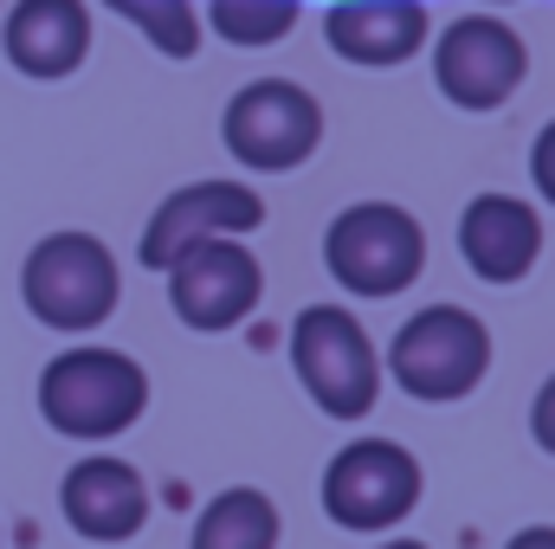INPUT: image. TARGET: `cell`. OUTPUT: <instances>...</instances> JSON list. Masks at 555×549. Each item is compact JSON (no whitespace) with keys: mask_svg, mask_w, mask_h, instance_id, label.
I'll return each instance as SVG.
<instances>
[{"mask_svg":"<svg viewBox=\"0 0 555 549\" xmlns=\"http://www.w3.org/2000/svg\"><path fill=\"white\" fill-rule=\"evenodd\" d=\"M149 408V375L137 356L104 349V343H78L65 356H52L39 369V413L52 433L104 446L117 433H130Z\"/></svg>","mask_w":555,"mask_h":549,"instance_id":"obj_1","label":"cell"},{"mask_svg":"<svg viewBox=\"0 0 555 549\" xmlns=\"http://www.w3.org/2000/svg\"><path fill=\"white\" fill-rule=\"evenodd\" d=\"M388 382L420 401V408H446V401H465L485 375H491V330L485 317H472L465 304H426L414 310L395 336H388V356H382Z\"/></svg>","mask_w":555,"mask_h":549,"instance_id":"obj_2","label":"cell"},{"mask_svg":"<svg viewBox=\"0 0 555 549\" xmlns=\"http://www.w3.org/2000/svg\"><path fill=\"white\" fill-rule=\"evenodd\" d=\"M291 375L310 408L330 420H362L382 401V349L349 304H304L291 323Z\"/></svg>","mask_w":555,"mask_h":549,"instance_id":"obj_3","label":"cell"},{"mask_svg":"<svg viewBox=\"0 0 555 549\" xmlns=\"http://www.w3.org/2000/svg\"><path fill=\"white\" fill-rule=\"evenodd\" d=\"M20 297H26L33 323H46L59 336H85V330L111 323V310L124 297L117 253L98 233H78V227L46 233L20 266Z\"/></svg>","mask_w":555,"mask_h":549,"instance_id":"obj_4","label":"cell"},{"mask_svg":"<svg viewBox=\"0 0 555 549\" xmlns=\"http://www.w3.org/2000/svg\"><path fill=\"white\" fill-rule=\"evenodd\" d=\"M420 491H426V472L414 452L401 439L362 433L323 472V518L356 537H388L420 511Z\"/></svg>","mask_w":555,"mask_h":549,"instance_id":"obj_5","label":"cell"},{"mask_svg":"<svg viewBox=\"0 0 555 549\" xmlns=\"http://www.w3.org/2000/svg\"><path fill=\"white\" fill-rule=\"evenodd\" d=\"M323 266L349 297H401L426 272V227L395 201H356L330 220Z\"/></svg>","mask_w":555,"mask_h":549,"instance_id":"obj_6","label":"cell"},{"mask_svg":"<svg viewBox=\"0 0 555 549\" xmlns=\"http://www.w3.org/2000/svg\"><path fill=\"white\" fill-rule=\"evenodd\" d=\"M220 142L240 168L253 175H291L317 155L323 142V104L297 78H253L227 98L220 111Z\"/></svg>","mask_w":555,"mask_h":549,"instance_id":"obj_7","label":"cell"},{"mask_svg":"<svg viewBox=\"0 0 555 549\" xmlns=\"http://www.w3.org/2000/svg\"><path fill=\"white\" fill-rule=\"evenodd\" d=\"M530 78V46L498 13H459L433 39V85L459 111H504Z\"/></svg>","mask_w":555,"mask_h":549,"instance_id":"obj_8","label":"cell"},{"mask_svg":"<svg viewBox=\"0 0 555 549\" xmlns=\"http://www.w3.org/2000/svg\"><path fill=\"white\" fill-rule=\"evenodd\" d=\"M162 278H168V310L201 336L240 330L266 297V266L246 253V240H201Z\"/></svg>","mask_w":555,"mask_h":549,"instance_id":"obj_9","label":"cell"},{"mask_svg":"<svg viewBox=\"0 0 555 549\" xmlns=\"http://www.w3.org/2000/svg\"><path fill=\"white\" fill-rule=\"evenodd\" d=\"M259 227H266L259 188L227 181V175H220V181H188V188H175V194L149 214L137 259L149 272H168L188 246H201V240H246V233H259Z\"/></svg>","mask_w":555,"mask_h":549,"instance_id":"obj_10","label":"cell"},{"mask_svg":"<svg viewBox=\"0 0 555 549\" xmlns=\"http://www.w3.org/2000/svg\"><path fill=\"white\" fill-rule=\"evenodd\" d=\"M59 518L85 544H137L149 531V478L117 452L72 459V472L59 478Z\"/></svg>","mask_w":555,"mask_h":549,"instance_id":"obj_11","label":"cell"},{"mask_svg":"<svg viewBox=\"0 0 555 549\" xmlns=\"http://www.w3.org/2000/svg\"><path fill=\"white\" fill-rule=\"evenodd\" d=\"M459 259L485 284H524L543 259V214L517 194H478L459 214Z\"/></svg>","mask_w":555,"mask_h":549,"instance_id":"obj_12","label":"cell"},{"mask_svg":"<svg viewBox=\"0 0 555 549\" xmlns=\"http://www.w3.org/2000/svg\"><path fill=\"white\" fill-rule=\"evenodd\" d=\"M426 39H433L426 0H330V13H323V46L362 72L408 65V59H420Z\"/></svg>","mask_w":555,"mask_h":549,"instance_id":"obj_13","label":"cell"},{"mask_svg":"<svg viewBox=\"0 0 555 549\" xmlns=\"http://www.w3.org/2000/svg\"><path fill=\"white\" fill-rule=\"evenodd\" d=\"M0 52L20 78L59 85L91 59V7L85 0H13L0 26Z\"/></svg>","mask_w":555,"mask_h":549,"instance_id":"obj_14","label":"cell"},{"mask_svg":"<svg viewBox=\"0 0 555 549\" xmlns=\"http://www.w3.org/2000/svg\"><path fill=\"white\" fill-rule=\"evenodd\" d=\"M278 537H284V518L272 498L259 485H227L201 505L188 549H278Z\"/></svg>","mask_w":555,"mask_h":549,"instance_id":"obj_15","label":"cell"},{"mask_svg":"<svg viewBox=\"0 0 555 549\" xmlns=\"http://www.w3.org/2000/svg\"><path fill=\"white\" fill-rule=\"evenodd\" d=\"M297 20H304V0H207V26L240 52L291 39Z\"/></svg>","mask_w":555,"mask_h":549,"instance_id":"obj_16","label":"cell"},{"mask_svg":"<svg viewBox=\"0 0 555 549\" xmlns=\"http://www.w3.org/2000/svg\"><path fill=\"white\" fill-rule=\"evenodd\" d=\"M104 7L117 20H130L142 39L162 59H175V65H188L201 52V13H194V0H104Z\"/></svg>","mask_w":555,"mask_h":549,"instance_id":"obj_17","label":"cell"},{"mask_svg":"<svg viewBox=\"0 0 555 549\" xmlns=\"http://www.w3.org/2000/svg\"><path fill=\"white\" fill-rule=\"evenodd\" d=\"M530 181H537V194L555 207V117L537 130V142H530Z\"/></svg>","mask_w":555,"mask_h":549,"instance_id":"obj_18","label":"cell"},{"mask_svg":"<svg viewBox=\"0 0 555 549\" xmlns=\"http://www.w3.org/2000/svg\"><path fill=\"white\" fill-rule=\"evenodd\" d=\"M530 439L555 459V375L537 388V401H530Z\"/></svg>","mask_w":555,"mask_h":549,"instance_id":"obj_19","label":"cell"},{"mask_svg":"<svg viewBox=\"0 0 555 549\" xmlns=\"http://www.w3.org/2000/svg\"><path fill=\"white\" fill-rule=\"evenodd\" d=\"M504 549H555V524H524Z\"/></svg>","mask_w":555,"mask_h":549,"instance_id":"obj_20","label":"cell"},{"mask_svg":"<svg viewBox=\"0 0 555 549\" xmlns=\"http://www.w3.org/2000/svg\"><path fill=\"white\" fill-rule=\"evenodd\" d=\"M375 549H426V544H414V537H382Z\"/></svg>","mask_w":555,"mask_h":549,"instance_id":"obj_21","label":"cell"},{"mask_svg":"<svg viewBox=\"0 0 555 549\" xmlns=\"http://www.w3.org/2000/svg\"><path fill=\"white\" fill-rule=\"evenodd\" d=\"M485 7H511V0H485Z\"/></svg>","mask_w":555,"mask_h":549,"instance_id":"obj_22","label":"cell"}]
</instances>
